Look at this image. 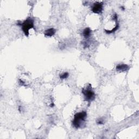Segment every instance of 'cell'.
Segmentation results:
<instances>
[{
  "instance_id": "6da1fadb",
  "label": "cell",
  "mask_w": 139,
  "mask_h": 139,
  "mask_svg": "<svg viewBox=\"0 0 139 139\" xmlns=\"http://www.w3.org/2000/svg\"><path fill=\"white\" fill-rule=\"evenodd\" d=\"M87 117L86 111H83L77 113L75 115L74 119L72 121V125L75 128H79L84 126Z\"/></svg>"
},
{
  "instance_id": "7a4b0ae2",
  "label": "cell",
  "mask_w": 139,
  "mask_h": 139,
  "mask_svg": "<svg viewBox=\"0 0 139 139\" xmlns=\"http://www.w3.org/2000/svg\"><path fill=\"white\" fill-rule=\"evenodd\" d=\"M82 92L84 95L85 101L88 102L89 104L95 99L96 95L94 90H92L91 84H89L87 86L84 87L82 89Z\"/></svg>"
},
{
  "instance_id": "3957f363",
  "label": "cell",
  "mask_w": 139,
  "mask_h": 139,
  "mask_svg": "<svg viewBox=\"0 0 139 139\" xmlns=\"http://www.w3.org/2000/svg\"><path fill=\"white\" fill-rule=\"evenodd\" d=\"M18 25L21 26L22 30L25 35L28 36L29 35V30L30 29L33 28L34 30H35L34 27V20L31 18H28L27 20L23 21V22L19 23Z\"/></svg>"
},
{
  "instance_id": "277c9868",
  "label": "cell",
  "mask_w": 139,
  "mask_h": 139,
  "mask_svg": "<svg viewBox=\"0 0 139 139\" xmlns=\"http://www.w3.org/2000/svg\"><path fill=\"white\" fill-rule=\"evenodd\" d=\"M103 4L102 2H97L94 4L92 8V11L95 14H101L103 11Z\"/></svg>"
},
{
  "instance_id": "5b68a950",
  "label": "cell",
  "mask_w": 139,
  "mask_h": 139,
  "mask_svg": "<svg viewBox=\"0 0 139 139\" xmlns=\"http://www.w3.org/2000/svg\"><path fill=\"white\" fill-rule=\"evenodd\" d=\"M129 69V66L126 64H118L116 66V70L118 71L124 72L127 71Z\"/></svg>"
},
{
  "instance_id": "8992f818",
  "label": "cell",
  "mask_w": 139,
  "mask_h": 139,
  "mask_svg": "<svg viewBox=\"0 0 139 139\" xmlns=\"http://www.w3.org/2000/svg\"><path fill=\"white\" fill-rule=\"evenodd\" d=\"M56 32V31L55 29L53 28H51L49 29H47L45 31L44 34L46 36H52L53 35H54L55 34V33Z\"/></svg>"
},
{
  "instance_id": "52a82bcc",
  "label": "cell",
  "mask_w": 139,
  "mask_h": 139,
  "mask_svg": "<svg viewBox=\"0 0 139 139\" xmlns=\"http://www.w3.org/2000/svg\"><path fill=\"white\" fill-rule=\"evenodd\" d=\"M91 34V30H90V28H85L83 32V35L85 39L89 38Z\"/></svg>"
},
{
  "instance_id": "ba28073f",
  "label": "cell",
  "mask_w": 139,
  "mask_h": 139,
  "mask_svg": "<svg viewBox=\"0 0 139 139\" xmlns=\"http://www.w3.org/2000/svg\"><path fill=\"white\" fill-rule=\"evenodd\" d=\"M118 28H119V25L118 23V24H117V25H116V26L115 27H114L113 29H112L111 30H110V31L106 30V31H105V32H106V33L107 34H109L114 33L115 32H116V31H118Z\"/></svg>"
},
{
  "instance_id": "9c48e42d",
  "label": "cell",
  "mask_w": 139,
  "mask_h": 139,
  "mask_svg": "<svg viewBox=\"0 0 139 139\" xmlns=\"http://www.w3.org/2000/svg\"><path fill=\"white\" fill-rule=\"evenodd\" d=\"M69 74L68 72H64L63 73V74H62L61 75H60L59 77H60V78L62 79H64L67 78L69 77Z\"/></svg>"
},
{
  "instance_id": "30bf717a",
  "label": "cell",
  "mask_w": 139,
  "mask_h": 139,
  "mask_svg": "<svg viewBox=\"0 0 139 139\" xmlns=\"http://www.w3.org/2000/svg\"><path fill=\"white\" fill-rule=\"evenodd\" d=\"M104 123V120L102 118H99L98 120L97 121V123L98 125H102V124H103Z\"/></svg>"
},
{
  "instance_id": "8fae6325",
  "label": "cell",
  "mask_w": 139,
  "mask_h": 139,
  "mask_svg": "<svg viewBox=\"0 0 139 139\" xmlns=\"http://www.w3.org/2000/svg\"><path fill=\"white\" fill-rule=\"evenodd\" d=\"M19 84H20L21 85H22V86H27V85L25 84V83L21 79L19 80Z\"/></svg>"
},
{
  "instance_id": "7c38bea8",
  "label": "cell",
  "mask_w": 139,
  "mask_h": 139,
  "mask_svg": "<svg viewBox=\"0 0 139 139\" xmlns=\"http://www.w3.org/2000/svg\"><path fill=\"white\" fill-rule=\"evenodd\" d=\"M19 110L20 111V112H22V107L21 106L19 107Z\"/></svg>"
},
{
  "instance_id": "4fadbf2b",
  "label": "cell",
  "mask_w": 139,
  "mask_h": 139,
  "mask_svg": "<svg viewBox=\"0 0 139 139\" xmlns=\"http://www.w3.org/2000/svg\"><path fill=\"white\" fill-rule=\"evenodd\" d=\"M54 103H52L51 104V105H50V107H51V108H53V107H54Z\"/></svg>"
}]
</instances>
